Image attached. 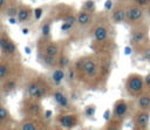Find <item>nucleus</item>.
<instances>
[{
    "instance_id": "obj_7",
    "label": "nucleus",
    "mask_w": 150,
    "mask_h": 130,
    "mask_svg": "<svg viewBox=\"0 0 150 130\" xmlns=\"http://www.w3.org/2000/svg\"><path fill=\"white\" fill-rule=\"evenodd\" d=\"M81 69L84 71V74L88 77H95L98 73V66L97 62L93 59H86L82 61V66Z\"/></svg>"
},
{
    "instance_id": "obj_34",
    "label": "nucleus",
    "mask_w": 150,
    "mask_h": 130,
    "mask_svg": "<svg viewBox=\"0 0 150 130\" xmlns=\"http://www.w3.org/2000/svg\"><path fill=\"white\" fill-rule=\"evenodd\" d=\"M144 85H145V91L150 93V73H148L144 76Z\"/></svg>"
},
{
    "instance_id": "obj_19",
    "label": "nucleus",
    "mask_w": 150,
    "mask_h": 130,
    "mask_svg": "<svg viewBox=\"0 0 150 130\" xmlns=\"http://www.w3.org/2000/svg\"><path fill=\"white\" fill-rule=\"evenodd\" d=\"M15 52H16V46H15V43L9 39V41H8V43H7V46H6L5 50H4V53H6V54H8V55H13Z\"/></svg>"
},
{
    "instance_id": "obj_27",
    "label": "nucleus",
    "mask_w": 150,
    "mask_h": 130,
    "mask_svg": "<svg viewBox=\"0 0 150 130\" xmlns=\"http://www.w3.org/2000/svg\"><path fill=\"white\" fill-rule=\"evenodd\" d=\"M9 117V114H8V110L5 108V107H2V105H0V124L4 122V121H6L7 118Z\"/></svg>"
},
{
    "instance_id": "obj_30",
    "label": "nucleus",
    "mask_w": 150,
    "mask_h": 130,
    "mask_svg": "<svg viewBox=\"0 0 150 130\" xmlns=\"http://www.w3.org/2000/svg\"><path fill=\"white\" fill-rule=\"evenodd\" d=\"M43 61H45V63H46L47 66L52 67V66H54V64H55V62H56V59H55V56L45 55V56H43Z\"/></svg>"
},
{
    "instance_id": "obj_6",
    "label": "nucleus",
    "mask_w": 150,
    "mask_h": 130,
    "mask_svg": "<svg viewBox=\"0 0 150 130\" xmlns=\"http://www.w3.org/2000/svg\"><path fill=\"white\" fill-rule=\"evenodd\" d=\"M125 11H127V5H124V2H118L114 5L110 13L112 22L117 25L125 22Z\"/></svg>"
},
{
    "instance_id": "obj_33",
    "label": "nucleus",
    "mask_w": 150,
    "mask_h": 130,
    "mask_svg": "<svg viewBox=\"0 0 150 130\" xmlns=\"http://www.w3.org/2000/svg\"><path fill=\"white\" fill-rule=\"evenodd\" d=\"M8 41H9V39H8L7 36H5V35L0 36V49H1L2 52L5 50V48H6L7 43H8Z\"/></svg>"
},
{
    "instance_id": "obj_42",
    "label": "nucleus",
    "mask_w": 150,
    "mask_h": 130,
    "mask_svg": "<svg viewBox=\"0 0 150 130\" xmlns=\"http://www.w3.org/2000/svg\"><path fill=\"white\" fill-rule=\"evenodd\" d=\"M52 130H61V129H57V128H55V129H52Z\"/></svg>"
},
{
    "instance_id": "obj_26",
    "label": "nucleus",
    "mask_w": 150,
    "mask_h": 130,
    "mask_svg": "<svg viewBox=\"0 0 150 130\" xmlns=\"http://www.w3.org/2000/svg\"><path fill=\"white\" fill-rule=\"evenodd\" d=\"M141 57H142L144 61L150 62V45L146 46V47L141 52Z\"/></svg>"
},
{
    "instance_id": "obj_16",
    "label": "nucleus",
    "mask_w": 150,
    "mask_h": 130,
    "mask_svg": "<svg viewBox=\"0 0 150 130\" xmlns=\"http://www.w3.org/2000/svg\"><path fill=\"white\" fill-rule=\"evenodd\" d=\"M59 54V46L56 43H49L45 48V55L49 56H56Z\"/></svg>"
},
{
    "instance_id": "obj_22",
    "label": "nucleus",
    "mask_w": 150,
    "mask_h": 130,
    "mask_svg": "<svg viewBox=\"0 0 150 130\" xmlns=\"http://www.w3.org/2000/svg\"><path fill=\"white\" fill-rule=\"evenodd\" d=\"M28 111L33 115H39L41 112V105L39 103H32L28 105Z\"/></svg>"
},
{
    "instance_id": "obj_10",
    "label": "nucleus",
    "mask_w": 150,
    "mask_h": 130,
    "mask_svg": "<svg viewBox=\"0 0 150 130\" xmlns=\"http://www.w3.org/2000/svg\"><path fill=\"white\" fill-rule=\"evenodd\" d=\"M93 36H94L96 42H104V41H107L108 37H109V29H108V27L104 26V25L96 26L94 28Z\"/></svg>"
},
{
    "instance_id": "obj_15",
    "label": "nucleus",
    "mask_w": 150,
    "mask_h": 130,
    "mask_svg": "<svg viewBox=\"0 0 150 130\" xmlns=\"http://www.w3.org/2000/svg\"><path fill=\"white\" fill-rule=\"evenodd\" d=\"M64 77H66V73H64V70L61 69V68H57V69H55V70L52 73V81H53V83L56 84V85H59V84L64 80Z\"/></svg>"
},
{
    "instance_id": "obj_23",
    "label": "nucleus",
    "mask_w": 150,
    "mask_h": 130,
    "mask_svg": "<svg viewBox=\"0 0 150 130\" xmlns=\"http://www.w3.org/2000/svg\"><path fill=\"white\" fill-rule=\"evenodd\" d=\"M18 13H19V9H18L16 6H9L6 9V15L8 18H16L18 16Z\"/></svg>"
},
{
    "instance_id": "obj_13",
    "label": "nucleus",
    "mask_w": 150,
    "mask_h": 130,
    "mask_svg": "<svg viewBox=\"0 0 150 130\" xmlns=\"http://www.w3.org/2000/svg\"><path fill=\"white\" fill-rule=\"evenodd\" d=\"M91 22V14L90 12H87V11H81L77 13V25L84 27V26H88L89 23Z\"/></svg>"
},
{
    "instance_id": "obj_17",
    "label": "nucleus",
    "mask_w": 150,
    "mask_h": 130,
    "mask_svg": "<svg viewBox=\"0 0 150 130\" xmlns=\"http://www.w3.org/2000/svg\"><path fill=\"white\" fill-rule=\"evenodd\" d=\"M121 126H122V121L110 118L109 123L105 126V130H121Z\"/></svg>"
},
{
    "instance_id": "obj_24",
    "label": "nucleus",
    "mask_w": 150,
    "mask_h": 130,
    "mask_svg": "<svg viewBox=\"0 0 150 130\" xmlns=\"http://www.w3.org/2000/svg\"><path fill=\"white\" fill-rule=\"evenodd\" d=\"M50 30H52V25H50V22H45V23L42 25V27H41V34H42V36H45V37L49 36Z\"/></svg>"
},
{
    "instance_id": "obj_25",
    "label": "nucleus",
    "mask_w": 150,
    "mask_h": 130,
    "mask_svg": "<svg viewBox=\"0 0 150 130\" xmlns=\"http://www.w3.org/2000/svg\"><path fill=\"white\" fill-rule=\"evenodd\" d=\"M83 11H87V12H93L95 9V1L94 0H87L84 4H83V7H82Z\"/></svg>"
},
{
    "instance_id": "obj_3",
    "label": "nucleus",
    "mask_w": 150,
    "mask_h": 130,
    "mask_svg": "<svg viewBox=\"0 0 150 130\" xmlns=\"http://www.w3.org/2000/svg\"><path fill=\"white\" fill-rule=\"evenodd\" d=\"M144 15H146L145 13V8L137 6L136 4L131 2L129 5H127V11H125V22L130 26H135L138 25L141 22H143V18Z\"/></svg>"
},
{
    "instance_id": "obj_20",
    "label": "nucleus",
    "mask_w": 150,
    "mask_h": 130,
    "mask_svg": "<svg viewBox=\"0 0 150 130\" xmlns=\"http://www.w3.org/2000/svg\"><path fill=\"white\" fill-rule=\"evenodd\" d=\"M15 88H16V82H15V80H13V78L7 80V81L5 82V84H4L5 91H12V90L15 89Z\"/></svg>"
},
{
    "instance_id": "obj_14",
    "label": "nucleus",
    "mask_w": 150,
    "mask_h": 130,
    "mask_svg": "<svg viewBox=\"0 0 150 130\" xmlns=\"http://www.w3.org/2000/svg\"><path fill=\"white\" fill-rule=\"evenodd\" d=\"M30 15H32V9L29 7H25L23 6V7L19 8V13H18L16 19L20 22H25V21H27L30 18Z\"/></svg>"
},
{
    "instance_id": "obj_8",
    "label": "nucleus",
    "mask_w": 150,
    "mask_h": 130,
    "mask_svg": "<svg viewBox=\"0 0 150 130\" xmlns=\"http://www.w3.org/2000/svg\"><path fill=\"white\" fill-rule=\"evenodd\" d=\"M47 89L45 85L39 84L38 82H30L27 85V94L32 98H41L46 94Z\"/></svg>"
},
{
    "instance_id": "obj_1",
    "label": "nucleus",
    "mask_w": 150,
    "mask_h": 130,
    "mask_svg": "<svg viewBox=\"0 0 150 130\" xmlns=\"http://www.w3.org/2000/svg\"><path fill=\"white\" fill-rule=\"evenodd\" d=\"M131 32H130V43L131 46L138 50L139 53L150 45V37H149V25L141 22L138 25L131 26Z\"/></svg>"
},
{
    "instance_id": "obj_28",
    "label": "nucleus",
    "mask_w": 150,
    "mask_h": 130,
    "mask_svg": "<svg viewBox=\"0 0 150 130\" xmlns=\"http://www.w3.org/2000/svg\"><path fill=\"white\" fill-rule=\"evenodd\" d=\"M64 22H67V23H70V25H75V23H77V15H75V14H68L66 18H64Z\"/></svg>"
},
{
    "instance_id": "obj_29",
    "label": "nucleus",
    "mask_w": 150,
    "mask_h": 130,
    "mask_svg": "<svg viewBox=\"0 0 150 130\" xmlns=\"http://www.w3.org/2000/svg\"><path fill=\"white\" fill-rule=\"evenodd\" d=\"M95 110H96V107L95 105H88L86 109H84V115L87 117H93L95 115Z\"/></svg>"
},
{
    "instance_id": "obj_31",
    "label": "nucleus",
    "mask_w": 150,
    "mask_h": 130,
    "mask_svg": "<svg viewBox=\"0 0 150 130\" xmlns=\"http://www.w3.org/2000/svg\"><path fill=\"white\" fill-rule=\"evenodd\" d=\"M7 71H8V67H7V64L0 63V80H4V78H5Z\"/></svg>"
},
{
    "instance_id": "obj_38",
    "label": "nucleus",
    "mask_w": 150,
    "mask_h": 130,
    "mask_svg": "<svg viewBox=\"0 0 150 130\" xmlns=\"http://www.w3.org/2000/svg\"><path fill=\"white\" fill-rule=\"evenodd\" d=\"M145 13H146V15L150 18V5H149V6L145 8Z\"/></svg>"
},
{
    "instance_id": "obj_32",
    "label": "nucleus",
    "mask_w": 150,
    "mask_h": 130,
    "mask_svg": "<svg viewBox=\"0 0 150 130\" xmlns=\"http://www.w3.org/2000/svg\"><path fill=\"white\" fill-rule=\"evenodd\" d=\"M132 2L139 7H143V8H146L150 5V0H132Z\"/></svg>"
},
{
    "instance_id": "obj_37",
    "label": "nucleus",
    "mask_w": 150,
    "mask_h": 130,
    "mask_svg": "<svg viewBox=\"0 0 150 130\" xmlns=\"http://www.w3.org/2000/svg\"><path fill=\"white\" fill-rule=\"evenodd\" d=\"M8 21H9L11 25H15L16 21H18V19H16V18H8Z\"/></svg>"
},
{
    "instance_id": "obj_11",
    "label": "nucleus",
    "mask_w": 150,
    "mask_h": 130,
    "mask_svg": "<svg viewBox=\"0 0 150 130\" xmlns=\"http://www.w3.org/2000/svg\"><path fill=\"white\" fill-rule=\"evenodd\" d=\"M53 100L55 103L61 108V109H67L69 108V98L67 95H64L61 90H56L53 93Z\"/></svg>"
},
{
    "instance_id": "obj_41",
    "label": "nucleus",
    "mask_w": 150,
    "mask_h": 130,
    "mask_svg": "<svg viewBox=\"0 0 150 130\" xmlns=\"http://www.w3.org/2000/svg\"><path fill=\"white\" fill-rule=\"evenodd\" d=\"M118 1H120V2H124V4H125V2H128V1H132V0H118Z\"/></svg>"
},
{
    "instance_id": "obj_4",
    "label": "nucleus",
    "mask_w": 150,
    "mask_h": 130,
    "mask_svg": "<svg viewBox=\"0 0 150 130\" xmlns=\"http://www.w3.org/2000/svg\"><path fill=\"white\" fill-rule=\"evenodd\" d=\"M129 103L121 98V100H117L115 103H114V108H112V114H111V118L114 119H118V121H122L128 116L129 114Z\"/></svg>"
},
{
    "instance_id": "obj_39",
    "label": "nucleus",
    "mask_w": 150,
    "mask_h": 130,
    "mask_svg": "<svg viewBox=\"0 0 150 130\" xmlns=\"http://www.w3.org/2000/svg\"><path fill=\"white\" fill-rule=\"evenodd\" d=\"M5 1H6V0H0V8H2V7L5 6Z\"/></svg>"
},
{
    "instance_id": "obj_18",
    "label": "nucleus",
    "mask_w": 150,
    "mask_h": 130,
    "mask_svg": "<svg viewBox=\"0 0 150 130\" xmlns=\"http://www.w3.org/2000/svg\"><path fill=\"white\" fill-rule=\"evenodd\" d=\"M21 130H38V125L35 122L30 119H26L21 123Z\"/></svg>"
},
{
    "instance_id": "obj_35",
    "label": "nucleus",
    "mask_w": 150,
    "mask_h": 130,
    "mask_svg": "<svg viewBox=\"0 0 150 130\" xmlns=\"http://www.w3.org/2000/svg\"><path fill=\"white\" fill-rule=\"evenodd\" d=\"M42 13H43V9H42L41 7L35 8V9H34V16H35V19H36V20H40L41 16H42Z\"/></svg>"
},
{
    "instance_id": "obj_36",
    "label": "nucleus",
    "mask_w": 150,
    "mask_h": 130,
    "mask_svg": "<svg viewBox=\"0 0 150 130\" xmlns=\"http://www.w3.org/2000/svg\"><path fill=\"white\" fill-rule=\"evenodd\" d=\"M73 27H74L73 25L67 23V22H64V21H63V23L61 25V30H62V32H69V30H70Z\"/></svg>"
},
{
    "instance_id": "obj_40",
    "label": "nucleus",
    "mask_w": 150,
    "mask_h": 130,
    "mask_svg": "<svg viewBox=\"0 0 150 130\" xmlns=\"http://www.w3.org/2000/svg\"><path fill=\"white\" fill-rule=\"evenodd\" d=\"M50 115H52V112H50V111H46V117H47V118H49V117H50Z\"/></svg>"
},
{
    "instance_id": "obj_5",
    "label": "nucleus",
    "mask_w": 150,
    "mask_h": 130,
    "mask_svg": "<svg viewBox=\"0 0 150 130\" xmlns=\"http://www.w3.org/2000/svg\"><path fill=\"white\" fill-rule=\"evenodd\" d=\"M150 123V111L148 110H137L134 116V126L135 130H146Z\"/></svg>"
},
{
    "instance_id": "obj_21",
    "label": "nucleus",
    "mask_w": 150,
    "mask_h": 130,
    "mask_svg": "<svg viewBox=\"0 0 150 130\" xmlns=\"http://www.w3.org/2000/svg\"><path fill=\"white\" fill-rule=\"evenodd\" d=\"M57 63H59L60 68H66V67L69 66L70 60H69V57H68L67 55H61V56L59 57V60H57Z\"/></svg>"
},
{
    "instance_id": "obj_2",
    "label": "nucleus",
    "mask_w": 150,
    "mask_h": 130,
    "mask_svg": "<svg viewBox=\"0 0 150 130\" xmlns=\"http://www.w3.org/2000/svg\"><path fill=\"white\" fill-rule=\"evenodd\" d=\"M127 93L131 97H139L143 93H145L144 85V76L138 73H131L127 76L124 83Z\"/></svg>"
},
{
    "instance_id": "obj_9",
    "label": "nucleus",
    "mask_w": 150,
    "mask_h": 130,
    "mask_svg": "<svg viewBox=\"0 0 150 130\" xmlns=\"http://www.w3.org/2000/svg\"><path fill=\"white\" fill-rule=\"evenodd\" d=\"M79 118L74 114H63L59 118V124L64 129H73L77 125Z\"/></svg>"
},
{
    "instance_id": "obj_12",
    "label": "nucleus",
    "mask_w": 150,
    "mask_h": 130,
    "mask_svg": "<svg viewBox=\"0 0 150 130\" xmlns=\"http://www.w3.org/2000/svg\"><path fill=\"white\" fill-rule=\"evenodd\" d=\"M137 109L150 111V93L145 91L139 97H137Z\"/></svg>"
}]
</instances>
